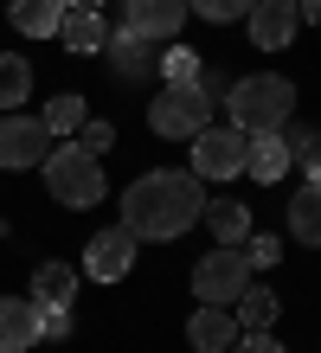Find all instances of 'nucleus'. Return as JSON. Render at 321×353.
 Masks as SVG:
<instances>
[{
	"instance_id": "nucleus-1",
	"label": "nucleus",
	"mask_w": 321,
	"mask_h": 353,
	"mask_svg": "<svg viewBox=\"0 0 321 353\" xmlns=\"http://www.w3.org/2000/svg\"><path fill=\"white\" fill-rule=\"evenodd\" d=\"M200 212H206L200 174L161 168V174H142V180L122 193V225H128L135 238H148V244H167V238L193 232V219H200Z\"/></svg>"
},
{
	"instance_id": "nucleus-2",
	"label": "nucleus",
	"mask_w": 321,
	"mask_h": 353,
	"mask_svg": "<svg viewBox=\"0 0 321 353\" xmlns=\"http://www.w3.org/2000/svg\"><path fill=\"white\" fill-rule=\"evenodd\" d=\"M225 110H231V129L244 135H270V129H289L295 116V84L283 71H251L225 90Z\"/></svg>"
},
{
	"instance_id": "nucleus-3",
	"label": "nucleus",
	"mask_w": 321,
	"mask_h": 353,
	"mask_svg": "<svg viewBox=\"0 0 321 353\" xmlns=\"http://www.w3.org/2000/svg\"><path fill=\"white\" fill-rule=\"evenodd\" d=\"M39 168H46V186H52L58 205H77V212H84V205H103V193H110V186H103L97 154L84 148V141H71V148H52Z\"/></svg>"
},
{
	"instance_id": "nucleus-4",
	"label": "nucleus",
	"mask_w": 321,
	"mask_h": 353,
	"mask_svg": "<svg viewBox=\"0 0 321 353\" xmlns=\"http://www.w3.org/2000/svg\"><path fill=\"white\" fill-rule=\"evenodd\" d=\"M251 289V263H244V244H219V251H206L200 263H193V296L200 302H219L231 308Z\"/></svg>"
},
{
	"instance_id": "nucleus-5",
	"label": "nucleus",
	"mask_w": 321,
	"mask_h": 353,
	"mask_svg": "<svg viewBox=\"0 0 321 353\" xmlns=\"http://www.w3.org/2000/svg\"><path fill=\"white\" fill-rule=\"evenodd\" d=\"M206 110H212V97L200 84H167L155 103H148V129L167 135V141H193L206 129Z\"/></svg>"
},
{
	"instance_id": "nucleus-6",
	"label": "nucleus",
	"mask_w": 321,
	"mask_h": 353,
	"mask_svg": "<svg viewBox=\"0 0 321 353\" xmlns=\"http://www.w3.org/2000/svg\"><path fill=\"white\" fill-rule=\"evenodd\" d=\"M244 129H231V122H225V129H212V122H206V129L200 135H193V174H200V180H231V174H244Z\"/></svg>"
},
{
	"instance_id": "nucleus-7",
	"label": "nucleus",
	"mask_w": 321,
	"mask_h": 353,
	"mask_svg": "<svg viewBox=\"0 0 321 353\" xmlns=\"http://www.w3.org/2000/svg\"><path fill=\"white\" fill-rule=\"evenodd\" d=\"M46 154H52V135H46V122H39V116H19V110L0 116V168H7V174L39 168Z\"/></svg>"
},
{
	"instance_id": "nucleus-8",
	"label": "nucleus",
	"mask_w": 321,
	"mask_h": 353,
	"mask_svg": "<svg viewBox=\"0 0 321 353\" xmlns=\"http://www.w3.org/2000/svg\"><path fill=\"white\" fill-rule=\"evenodd\" d=\"M142 257V238L128 232V225H116V232H97L90 238V251H84V276H97V283H122L128 270H135Z\"/></svg>"
},
{
	"instance_id": "nucleus-9",
	"label": "nucleus",
	"mask_w": 321,
	"mask_h": 353,
	"mask_svg": "<svg viewBox=\"0 0 321 353\" xmlns=\"http://www.w3.org/2000/svg\"><path fill=\"white\" fill-rule=\"evenodd\" d=\"M244 26H251V46L257 52H283L289 39H295V26H302V13H295V0H251Z\"/></svg>"
},
{
	"instance_id": "nucleus-10",
	"label": "nucleus",
	"mask_w": 321,
	"mask_h": 353,
	"mask_svg": "<svg viewBox=\"0 0 321 353\" xmlns=\"http://www.w3.org/2000/svg\"><path fill=\"white\" fill-rule=\"evenodd\" d=\"M186 0H122V26L142 32V39H174L186 26Z\"/></svg>"
},
{
	"instance_id": "nucleus-11",
	"label": "nucleus",
	"mask_w": 321,
	"mask_h": 353,
	"mask_svg": "<svg viewBox=\"0 0 321 353\" xmlns=\"http://www.w3.org/2000/svg\"><path fill=\"white\" fill-rule=\"evenodd\" d=\"M186 341H193V353H225L231 341H238V315L219 308V302H200L193 321H186Z\"/></svg>"
},
{
	"instance_id": "nucleus-12",
	"label": "nucleus",
	"mask_w": 321,
	"mask_h": 353,
	"mask_svg": "<svg viewBox=\"0 0 321 353\" xmlns=\"http://www.w3.org/2000/svg\"><path fill=\"white\" fill-rule=\"evenodd\" d=\"M39 347V302L32 296H0V353Z\"/></svg>"
},
{
	"instance_id": "nucleus-13",
	"label": "nucleus",
	"mask_w": 321,
	"mask_h": 353,
	"mask_svg": "<svg viewBox=\"0 0 321 353\" xmlns=\"http://www.w3.org/2000/svg\"><path fill=\"white\" fill-rule=\"evenodd\" d=\"M58 39H64V52H77V58L103 52V39H110V26H103V7H64Z\"/></svg>"
},
{
	"instance_id": "nucleus-14",
	"label": "nucleus",
	"mask_w": 321,
	"mask_h": 353,
	"mask_svg": "<svg viewBox=\"0 0 321 353\" xmlns=\"http://www.w3.org/2000/svg\"><path fill=\"white\" fill-rule=\"evenodd\" d=\"M244 174L251 180H283L289 174V141H283V129H270V135H251L244 141Z\"/></svg>"
},
{
	"instance_id": "nucleus-15",
	"label": "nucleus",
	"mask_w": 321,
	"mask_h": 353,
	"mask_svg": "<svg viewBox=\"0 0 321 353\" xmlns=\"http://www.w3.org/2000/svg\"><path fill=\"white\" fill-rule=\"evenodd\" d=\"M77 283H84L77 263H39L32 270V302L39 308H71L77 302Z\"/></svg>"
},
{
	"instance_id": "nucleus-16",
	"label": "nucleus",
	"mask_w": 321,
	"mask_h": 353,
	"mask_svg": "<svg viewBox=\"0 0 321 353\" xmlns=\"http://www.w3.org/2000/svg\"><path fill=\"white\" fill-rule=\"evenodd\" d=\"M103 52L116 58V71H122V77H148V71L161 65V52H155V39H142V32H128V26L103 39Z\"/></svg>"
},
{
	"instance_id": "nucleus-17",
	"label": "nucleus",
	"mask_w": 321,
	"mask_h": 353,
	"mask_svg": "<svg viewBox=\"0 0 321 353\" xmlns=\"http://www.w3.org/2000/svg\"><path fill=\"white\" fill-rule=\"evenodd\" d=\"M289 238L309 244V251H321V180L295 186V199H289Z\"/></svg>"
},
{
	"instance_id": "nucleus-18",
	"label": "nucleus",
	"mask_w": 321,
	"mask_h": 353,
	"mask_svg": "<svg viewBox=\"0 0 321 353\" xmlns=\"http://www.w3.org/2000/svg\"><path fill=\"white\" fill-rule=\"evenodd\" d=\"M206 232L219 238V244H244L251 238V205L244 199H206Z\"/></svg>"
},
{
	"instance_id": "nucleus-19",
	"label": "nucleus",
	"mask_w": 321,
	"mask_h": 353,
	"mask_svg": "<svg viewBox=\"0 0 321 353\" xmlns=\"http://www.w3.org/2000/svg\"><path fill=\"white\" fill-rule=\"evenodd\" d=\"M7 19H13V32H26V39H52L58 19H64V0H13Z\"/></svg>"
},
{
	"instance_id": "nucleus-20",
	"label": "nucleus",
	"mask_w": 321,
	"mask_h": 353,
	"mask_svg": "<svg viewBox=\"0 0 321 353\" xmlns=\"http://www.w3.org/2000/svg\"><path fill=\"white\" fill-rule=\"evenodd\" d=\"M231 315H238V327L244 334H264V327L283 315V302H276V289H264V283H251L238 302H231Z\"/></svg>"
},
{
	"instance_id": "nucleus-21",
	"label": "nucleus",
	"mask_w": 321,
	"mask_h": 353,
	"mask_svg": "<svg viewBox=\"0 0 321 353\" xmlns=\"http://www.w3.org/2000/svg\"><path fill=\"white\" fill-rule=\"evenodd\" d=\"M32 97V65L19 52H0V110H19Z\"/></svg>"
},
{
	"instance_id": "nucleus-22",
	"label": "nucleus",
	"mask_w": 321,
	"mask_h": 353,
	"mask_svg": "<svg viewBox=\"0 0 321 353\" xmlns=\"http://www.w3.org/2000/svg\"><path fill=\"white\" fill-rule=\"evenodd\" d=\"M39 122H46V135H77V129H84V97H71V90L52 97Z\"/></svg>"
},
{
	"instance_id": "nucleus-23",
	"label": "nucleus",
	"mask_w": 321,
	"mask_h": 353,
	"mask_svg": "<svg viewBox=\"0 0 321 353\" xmlns=\"http://www.w3.org/2000/svg\"><path fill=\"white\" fill-rule=\"evenodd\" d=\"M289 141V154L309 168V180H321V129H295V135H283Z\"/></svg>"
},
{
	"instance_id": "nucleus-24",
	"label": "nucleus",
	"mask_w": 321,
	"mask_h": 353,
	"mask_svg": "<svg viewBox=\"0 0 321 353\" xmlns=\"http://www.w3.org/2000/svg\"><path fill=\"white\" fill-rule=\"evenodd\" d=\"M244 263H251V270H270V263H283V238H264V232H251V238H244Z\"/></svg>"
},
{
	"instance_id": "nucleus-25",
	"label": "nucleus",
	"mask_w": 321,
	"mask_h": 353,
	"mask_svg": "<svg viewBox=\"0 0 321 353\" xmlns=\"http://www.w3.org/2000/svg\"><path fill=\"white\" fill-rule=\"evenodd\" d=\"M200 19H212V26H225V19H244L251 13V0H186Z\"/></svg>"
},
{
	"instance_id": "nucleus-26",
	"label": "nucleus",
	"mask_w": 321,
	"mask_h": 353,
	"mask_svg": "<svg viewBox=\"0 0 321 353\" xmlns=\"http://www.w3.org/2000/svg\"><path fill=\"white\" fill-rule=\"evenodd\" d=\"M161 71H167V84H200V58L193 52H161Z\"/></svg>"
},
{
	"instance_id": "nucleus-27",
	"label": "nucleus",
	"mask_w": 321,
	"mask_h": 353,
	"mask_svg": "<svg viewBox=\"0 0 321 353\" xmlns=\"http://www.w3.org/2000/svg\"><path fill=\"white\" fill-rule=\"evenodd\" d=\"M225 353H289V347H283V341H276L270 327H264V334H244V341H231Z\"/></svg>"
},
{
	"instance_id": "nucleus-28",
	"label": "nucleus",
	"mask_w": 321,
	"mask_h": 353,
	"mask_svg": "<svg viewBox=\"0 0 321 353\" xmlns=\"http://www.w3.org/2000/svg\"><path fill=\"white\" fill-rule=\"evenodd\" d=\"M39 334H46V341H64V334H71V315H64V308H39Z\"/></svg>"
},
{
	"instance_id": "nucleus-29",
	"label": "nucleus",
	"mask_w": 321,
	"mask_h": 353,
	"mask_svg": "<svg viewBox=\"0 0 321 353\" xmlns=\"http://www.w3.org/2000/svg\"><path fill=\"white\" fill-rule=\"evenodd\" d=\"M84 148H90V154H103V148H110V141H116V129H110V122H84Z\"/></svg>"
},
{
	"instance_id": "nucleus-30",
	"label": "nucleus",
	"mask_w": 321,
	"mask_h": 353,
	"mask_svg": "<svg viewBox=\"0 0 321 353\" xmlns=\"http://www.w3.org/2000/svg\"><path fill=\"white\" fill-rule=\"evenodd\" d=\"M295 13H302V26H321V0H302Z\"/></svg>"
},
{
	"instance_id": "nucleus-31",
	"label": "nucleus",
	"mask_w": 321,
	"mask_h": 353,
	"mask_svg": "<svg viewBox=\"0 0 321 353\" xmlns=\"http://www.w3.org/2000/svg\"><path fill=\"white\" fill-rule=\"evenodd\" d=\"M64 7H103V0H64Z\"/></svg>"
}]
</instances>
